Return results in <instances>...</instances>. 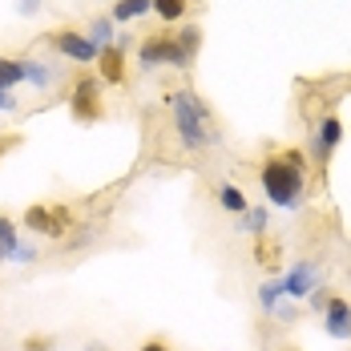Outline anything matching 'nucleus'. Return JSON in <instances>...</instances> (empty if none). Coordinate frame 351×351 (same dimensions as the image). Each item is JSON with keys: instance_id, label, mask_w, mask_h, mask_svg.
Instances as JSON below:
<instances>
[{"instance_id": "nucleus-25", "label": "nucleus", "mask_w": 351, "mask_h": 351, "mask_svg": "<svg viewBox=\"0 0 351 351\" xmlns=\"http://www.w3.org/2000/svg\"><path fill=\"white\" fill-rule=\"evenodd\" d=\"M53 348V339H45V335H29L25 339V351H49Z\"/></svg>"}, {"instance_id": "nucleus-16", "label": "nucleus", "mask_w": 351, "mask_h": 351, "mask_svg": "<svg viewBox=\"0 0 351 351\" xmlns=\"http://www.w3.org/2000/svg\"><path fill=\"white\" fill-rule=\"evenodd\" d=\"M25 81V61L21 57H0V89H16Z\"/></svg>"}, {"instance_id": "nucleus-13", "label": "nucleus", "mask_w": 351, "mask_h": 351, "mask_svg": "<svg viewBox=\"0 0 351 351\" xmlns=\"http://www.w3.org/2000/svg\"><path fill=\"white\" fill-rule=\"evenodd\" d=\"M214 202H218L226 214H243L246 206H250V202H246V194L234 186V182H222V186L214 190Z\"/></svg>"}, {"instance_id": "nucleus-9", "label": "nucleus", "mask_w": 351, "mask_h": 351, "mask_svg": "<svg viewBox=\"0 0 351 351\" xmlns=\"http://www.w3.org/2000/svg\"><path fill=\"white\" fill-rule=\"evenodd\" d=\"M53 45H57V53H65V61H77V65H93V61H97V49L85 40L81 29H61V33H53Z\"/></svg>"}, {"instance_id": "nucleus-5", "label": "nucleus", "mask_w": 351, "mask_h": 351, "mask_svg": "<svg viewBox=\"0 0 351 351\" xmlns=\"http://www.w3.org/2000/svg\"><path fill=\"white\" fill-rule=\"evenodd\" d=\"M279 287H282V299L299 303V299H307L315 287H323V267H319L315 258H299V263L287 267V275L279 279Z\"/></svg>"}, {"instance_id": "nucleus-8", "label": "nucleus", "mask_w": 351, "mask_h": 351, "mask_svg": "<svg viewBox=\"0 0 351 351\" xmlns=\"http://www.w3.org/2000/svg\"><path fill=\"white\" fill-rule=\"evenodd\" d=\"M323 331L335 343H351V303L343 295H331L327 299V307H323Z\"/></svg>"}, {"instance_id": "nucleus-22", "label": "nucleus", "mask_w": 351, "mask_h": 351, "mask_svg": "<svg viewBox=\"0 0 351 351\" xmlns=\"http://www.w3.org/2000/svg\"><path fill=\"white\" fill-rule=\"evenodd\" d=\"M8 258H12V263H33V258H36V246L33 243H16L12 250H8Z\"/></svg>"}, {"instance_id": "nucleus-31", "label": "nucleus", "mask_w": 351, "mask_h": 351, "mask_svg": "<svg viewBox=\"0 0 351 351\" xmlns=\"http://www.w3.org/2000/svg\"><path fill=\"white\" fill-rule=\"evenodd\" d=\"M282 351H299V348H282Z\"/></svg>"}, {"instance_id": "nucleus-18", "label": "nucleus", "mask_w": 351, "mask_h": 351, "mask_svg": "<svg viewBox=\"0 0 351 351\" xmlns=\"http://www.w3.org/2000/svg\"><path fill=\"white\" fill-rule=\"evenodd\" d=\"M186 8H190V0H154V12H158L166 25H178V21L186 16Z\"/></svg>"}, {"instance_id": "nucleus-23", "label": "nucleus", "mask_w": 351, "mask_h": 351, "mask_svg": "<svg viewBox=\"0 0 351 351\" xmlns=\"http://www.w3.org/2000/svg\"><path fill=\"white\" fill-rule=\"evenodd\" d=\"M279 258V246L275 243H258L254 246V263H275Z\"/></svg>"}, {"instance_id": "nucleus-14", "label": "nucleus", "mask_w": 351, "mask_h": 351, "mask_svg": "<svg viewBox=\"0 0 351 351\" xmlns=\"http://www.w3.org/2000/svg\"><path fill=\"white\" fill-rule=\"evenodd\" d=\"M145 12H154V0H117L113 4V25H130V21H138Z\"/></svg>"}, {"instance_id": "nucleus-32", "label": "nucleus", "mask_w": 351, "mask_h": 351, "mask_svg": "<svg viewBox=\"0 0 351 351\" xmlns=\"http://www.w3.org/2000/svg\"><path fill=\"white\" fill-rule=\"evenodd\" d=\"M0 263H4V250H0Z\"/></svg>"}, {"instance_id": "nucleus-26", "label": "nucleus", "mask_w": 351, "mask_h": 351, "mask_svg": "<svg viewBox=\"0 0 351 351\" xmlns=\"http://www.w3.org/2000/svg\"><path fill=\"white\" fill-rule=\"evenodd\" d=\"M307 299H311V307H315V311H323V307H327V299H331V295H327V287H315V291H311V295H307Z\"/></svg>"}, {"instance_id": "nucleus-10", "label": "nucleus", "mask_w": 351, "mask_h": 351, "mask_svg": "<svg viewBox=\"0 0 351 351\" xmlns=\"http://www.w3.org/2000/svg\"><path fill=\"white\" fill-rule=\"evenodd\" d=\"M339 141H343V121L335 113H327L315 125V149H311V158H315L319 166H327V158L339 149Z\"/></svg>"}, {"instance_id": "nucleus-28", "label": "nucleus", "mask_w": 351, "mask_h": 351, "mask_svg": "<svg viewBox=\"0 0 351 351\" xmlns=\"http://www.w3.org/2000/svg\"><path fill=\"white\" fill-rule=\"evenodd\" d=\"M0 109H4V113H12V109H16V97H12V89H0Z\"/></svg>"}, {"instance_id": "nucleus-11", "label": "nucleus", "mask_w": 351, "mask_h": 351, "mask_svg": "<svg viewBox=\"0 0 351 351\" xmlns=\"http://www.w3.org/2000/svg\"><path fill=\"white\" fill-rule=\"evenodd\" d=\"M113 36H117V29H113V16H93V21L85 25V40H89L97 53L113 45Z\"/></svg>"}, {"instance_id": "nucleus-24", "label": "nucleus", "mask_w": 351, "mask_h": 351, "mask_svg": "<svg viewBox=\"0 0 351 351\" xmlns=\"http://www.w3.org/2000/svg\"><path fill=\"white\" fill-rule=\"evenodd\" d=\"M40 8H45V0H16V12L21 16H36Z\"/></svg>"}, {"instance_id": "nucleus-30", "label": "nucleus", "mask_w": 351, "mask_h": 351, "mask_svg": "<svg viewBox=\"0 0 351 351\" xmlns=\"http://www.w3.org/2000/svg\"><path fill=\"white\" fill-rule=\"evenodd\" d=\"M85 351H109L106 343H85Z\"/></svg>"}, {"instance_id": "nucleus-17", "label": "nucleus", "mask_w": 351, "mask_h": 351, "mask_svg": "<svg viewBox=\"0 0 351 351\" xmlns=\"http://www.w3.org/2000/svg\"><path fill=\"white\" fill-rule=\"evenodd\" d=\"M53 77H57L53 65H45V61H25V81H29L33 89H49V85H53Z\"/></svg>"}, {"instance_id": "nucleus-1", "label": "nucleus", "mask_w": 351, "mask_h": 351, "mask_svg": "<svg viewBox=\"0 0 351 351\" xmlns=\"http://www.w3.org/2000/svg\"><path fill=\"white\" fill-rule=\"evenodd\" d=\"M263 194L279 210H299L307 198V154L303 149H279L263 162L258 170Z\"/></svg>"}, {"instance_id": "nucleus-15", "label": "nucleus", "mask_w": 351, "mask_h": 351, "mask_svg": "<svg viewBox=\"0 0 351 351\" xmlns=\"http://www.w3.org/2000/svg\"><path fill=\"white\" fill-rule=\"evenodd\" d=\"M174 45L182 49V57H186V61H198V49H202V29H198V25H186V29H178V33H174Z\"/></svg>"}, {"instance_id": "nucleus-2", "label": "nucleus", "mask_w": 351, "mask_h": 351, "mask_svg": "<svg viewBox=\"0 0 351 351\" xmlns=\"http://www.w3.org/2000/svg\"><path fill=\"white\" fill-rule=\"evenodd\" d=\"M170 109H174V130H178L182 149L202 154V149H210V145L222 141V130H218V121H214L210 106H206L194 89H174V93H170Z\"/></svg>"}, {"instance_id": "nucleus-6", "label": "nucleus", "mask_w": 351, "mask_h": 351, "mask_svg": "<svg viewBox=\"0 0 351 351\" xmlns=\"http://www.w3.org/2000/svg\"><path fill=\"white\" fill-rule=\"evenodd\" d=\"M33 234H45V239H65V230L73 226V210L69 206H29L25 218H21Z\"/></svg>"}, {"instance_id": "nucleus-21", "label": "nucleus", "mask_w": 351, "mask_h": 351, "mask_svg": "<svg viewBox=\"0 0 351 351\" xmlns=\"http://www.w3.org/2000/svg\"><path fill=\"white\" fill-rule=\"evenodd\" d=\"M271 315L279 319V323H295V319H299V303H291V299H279V303L271 307Z\"/></svg>"}, {"instance_id": "nucleus-20", "label": "nucleus", "mask_w": 351, "mask_h": 351, "mask_svg": "<svg viewBox=\"0 0 351 351\" xmlns=\"http://www.w3.org/2000/svg\"><path fill=\"white\" fill-rule=\"evenodd\" d=\"M16 243H21V239H16V222H12L8 214H0V250H4V258H8V250Z\"/></svg>"}, {"instance_id": "nucleus-7", "label": "nucleus", "mask_w": 351, "mask_h": 351, "mask_svg": "<svg viewBox=\"0 0 351 351\" xmlns=\"http://www.w3.org/2000/svg\"><path fill=\"white\" fill-rule=\"evenodd\" d=\"M125 53H130V36L125 33H117L113 45L97 53V77H101L106 85H121V81H125Z\"/></svg>"}, {"instance_id": "nucleus-4", "label": "nucleus", "mask_w": 351, "mask_h": 351, "mask_svg": "<svg viewBox=\"0 0 351 351\" xmlns=\"http://www.w3.org/2000/svg\"><path fill=\"white\" fill-rule=\"evenodd\" d=\"M138 65L141 69H158V65H174V69H194V61L182 57V49L174 45V33H154L141 40L138 49Z\"/></svg>"}, {"instance_id": "nucleus-29", "label": "nucleus", "mask_w": 351, "mask_h": 351, "mask_svg": "<svg viewBox=\"0 0 351 351\" xmlns=\"http://www.w3.org/2000/svg\"><path fill=\"white\" fill-rule=\"evenodd\" d=\"M12 145H21V138H16V134H8V138H0V158H4V154H8Z\"/></svg>"}, {"instance_id": "nucleus-3", "label": "nucleus", "mask_w": 351, "mask_h": 351, "mask_svg": "<svg viewBox=\"0 0 351 351\" xmlns=\"http://www.w3.org/2000/svg\"><path fill=\"white\" fill-rule=\"evenodd\" d=\"M69 113H73V121H81V125H93V121L106 117L101 77H93V73L77 77V85H73V93H69Z\"/></svg>"}, {"instance_id": "nucleus-19", "label": "nucleus", "mask_w": 351, "mask_h": 351, "mask_svg": "<svg viewBox=\"0 0 351 351\" xmlns=\"http://www.w3.org/2000/svg\"><path fill=\"white\" fill-rule=\"evenodd\" d=\"M279 299H282V287H279V279H271V282H263V287H258V307H263L267 315H271V307H275Z\"/></svg>"}, {"instance_id": "nucleus-27", "label": "nucleus", "mask_w": 351, "mask_h": 351, "mask_svg": "<svg viewBox=\"0 0 351 351\" xmlns=\"http://www.w3.org/2000/svg\"><path fill=\"white\" fill-rule=\"evenodd\" d=\"M138 351H174V348H170L166 339H145V343H141Z\"/></svg>"}, {"instance_id": "nucleus-12", "label": "nucleus", "mask_w": 351, "mask_h": 351, "mask_svg": "<svg viewBox=\"0 0 351 351\" xmlns=\"http://www.w3.org/2000/svg\"><path fill=\"white\" fill-rule=\"evenodd\" d=\"M239 218H243V222H239V230H243V234H254V239H263V234H267V226H271V210H267V206H246Z\"/></svg>"}]
</instances>
